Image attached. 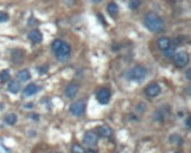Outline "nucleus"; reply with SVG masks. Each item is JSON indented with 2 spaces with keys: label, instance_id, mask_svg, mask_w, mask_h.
Returning <instances> with one entry per match:
<instances>
[{
  "label": "nucleus",
  "instance_id": "6",
  "mask_svg": "<svg viewBox=\"0 0 191 153\" xmlns=\"http://www.w3.org/2000/svg\"><path fill=\"white\" fill-rule=\"evenodd\" d=\"M111 98V92L108 88H101L97 92V99L101 105H107L110 101Z\"/></svg>",
  "mask_w": 191,
  "mask_h": 153
},
{
  "label": "nucleus",
  "instance_id": "17",
  "mask_svg": "<svg viewBox=\"0 0 191 153\" xmlns=\"http://www.w3.org/2000/svg\"><path fill=\"white\" fill-rule=\"evenodd\" d=\"M20 89V86H19V82L16 81V80H12L10 81L8 85V91L11 92V94H17Z\"/></svg>",
  "mask_w": 191,
  "mask_h": 153
},
{
  "label": "nucleus",
  "instance_id": "14",
  "mask_svg": "<svg viewBox=\"0 0 191 153\" xmlns=\"http://www.w3.org/2000/svg\"><path fill=\"white\" fill-rule=\"evenodd\" d=\"M38 91V87H37L35 83H29L28 86H26V88L24 89V95L26 97L34 96Z\"/></svg>",
  "mask_w": 191,
  "mask_h": 153
},
{
  "label": "nucleus",
  "instance_id": "19",
  "mask_svg": "<svg viewBox=\"0 0 191 153\" xmlns=\"http://www.w3.org/2000/svg\"><path fill=\"white\" fill-rule=\"evenodd\" d=\"M10 79V72L8 70H1L0 71V81L1 82H6Z\"/></svg>",
  "mask_w": 191,
  "mask_h": 153
},
{
  "label": "nucleus",
  "instance_id": "11",
  "mask_svg": "<svg viewBox=\"0 0 191 153\" xmlns=\"http://www.w3.org/2000/svg\"><path fill=\"white\" fill-rule=\"evenodd\" d=\"M28 38H29L33 43H35V44H38V43H41L43 41L42 32L38 31V29H34V31H32L31 33L28 34Z\"/></svg>",
  "mask_w": 191,
  "mask_h": 153
},
{
  "label": "nucleus",
  "instance_id": "7",
  "mask_svg": "<svg viewBox=\"0 0 191 153\" xmlns=\"http://www.w3.org/2000/svg\"><path fill=\"white\" fill-rule=\"evenodd\" d=\"M98 135L93 131H88L83 135V143L88 146H96L98 143Z\"/></svg>",
  "mask_w": 191,
  "mask_h": 153
},
{
  "label": "nucleus",
  "instance_id": "5",
  "mask_svg": "<svg viewBox=\"0 0 191 153\" xmlns=\"http://www.w3.org/2000/svg\"><path fill=\"white\" fill-rule=\"evenodd\" d=\"M84 109H86V102H84V100H82V99L76 100V101H74L73 104H71V106H70L71 114H72L73 116H76V117L82 116L84 113Z\"/></svg>",
  "mask_w": 191,
  "mask_h": 153
},
{
  "label": "nucleus",
  "instance_id": "23",
  "mask_svg": "<svg viewBox=\"0 0 191 153\" xmlns=\"http://www.w3.org/2000/svg\"><path fill=\"white\" fill-rule=\"evenodd\" d=\"M174 50H175V46H171V45H170L168 48H166L165 51H163V52H164V55H165V57H173Z\"/></svg>",
  "mask_w": 191,
  "mask_h": 153
},
{
  "label": "nucleus",
  "instance_id": "9",
  "mask_svg": "<svg viewBox=\"0 0 191 153\" xmlns=\"http://www.w3.org/2000/svg\"><path fill=\"white\" fill-rule=\"evenodd\" d=\"M146 95L149 97H151V98H154V97H157L159 95H160L161 92V87L157 83H151V85L146 88L145 90Z\"/></svg>",
  "mask_w": 191,
  "mask_h": 153
},
{
  "label": "nucleus",
  "instance_id": "30",
  "mask_svg": "<svg viewBox=\"0 0 191 153\" xmlns=\"http://www.w3.org/2000/svg\"><path fill=\"white\" fill-rule=\"evenodd\" d=\"M190 72H191L190 69H187V71H185V76H187V79H188V80H190V79H191V74H190Z\"/></svg>",
  "mask_w": 191,
  "mask_h": 153
},
{
  "label": "nucleus",
  "instance_id": "29",
  "mask_svg": "<svg viewBox=\"0 0 191 153\" xmlns=\"http://www.w3.org/2000/svg\"><path fill=\"white\" fill-rule=\"evenodd\" d=\"M47 69H48L47 67H41V68L38 67V72L39 73H45L47 71Z\"/></svg>",
  "mask_w": 191,
  "mask_h": 153
},
{
  "label": "nucleus",
  "instance_id": "31",
  "mask_svg": "<svg viewBox=\"0 0 191 153\" xmlns=\"http://www.w3.org/2000/svg\"><path fill=\"white\" fill-rule=\"evenodd\" d=\"M91 1H92V2H95V3H99V2H101L102 0H91Z\"/></svg>",
  "mask_w": 191,
  "mask_h": 153
},
{
  "label": "nucleus",
  "instance_id": "22",
  "mask_svg": "<svg viewBox=\"0 0 191 153\" xmlns=\"http://www.w3.org/2000/svg\"><path fill=\"white\" fill-rule=\"evenodd\" d=\"M72 153H86V150H84L80 144L76 143V144H73V146H72Z\"/></svg>",
  "mask_w": 191,
  "mask_h": 153
},
{
  "label": "nucleus",
  "instance_id": "4",
  "mask_svg": "<svg viewBox=\"0 0 191 153\" xmlns=\"http://www.w3.org/2000/svg\"><path fill=\"white\" fill-rule=\"evenodd\" d=\"M174 64L177 65L178 68H184L189 63V54L185 51H180L177 54L173 55Z\"/></svg>",
  "mask_w": 191,
  "mask_h": 153
},
{
  "label": "nucleus",
  "instance_id": "18",
  "mask_svg": "<svg viewBox=\"0 0 191 153\" xmlns=\"http://www.w3.org/2000/svg\"><path fill=\"white\" fill-rule=\"evenodd\" d=\"M5 122H6V124H8V125H15L17 122V115L14 113L8 114V115L5 117Z\"/></svg>",
  "mask_w": 191,
  "mask_h": 153
},
{
  "label": "nucleus",
  "instance_id": "1",
  "mask_svg": "<svg viewBox=\"0 0 191 153\" xmlns=\"http://www.w3.org/2000/svg\"><path fill=\"white\" fill-rule=\"evenodd\" d=\"M144 24L147 27V29H149L153 33H161L165 27V24H164V20L162 19V17H160L155 12L146 14L144 17Z\"/></svg>",
  "mask_w": 191,
  "mask_h": 153
},
{
  "label": "nucleus",
  "instance_id": "16",
  "mask_svg": "<svg viewBox=\"0 0 191 153\" xmlns=\"http://www.w3.org/2000/svg\"><path fill=\"white\" fill-rule=\"evenodd\" d=\"M107 10H108V12H109L110 16H112V17H116V16L118 15V12H119V8H118L117 3L114 2V1H111V2L108 3Z\"/></svg>",
  "mask_w": 191,
  "mask_h": 153
},
{
  "label": "nucleus",
  "instance_id": "32",
  "mask_svg": "<svg viewBox=\"0 0 191 153\" xmlns=\"http://www.w3.org/2000/svg\"><path fill=\"white\" fill-rule=\"evenodd\" d=\"M174 153H181V152H174Z\"/></svg>",
  "mask_w": 191,
  "mask_h": 153
},
{
  "label": "nucleus",
  "instance_id": "12",
  "mask_svg": "<svg viewBox=\"0 0 191 153\" xmlns=\"http://www.w3.org/2000/svg\"><path fill=\"white\" fill-rule=\"evenodd\" d=\"M170 45H171V40L169 37L162 36L157 40V47L160 48L161 51H165Z\"/></svg>",
  "mask_w": 191,
  "mask_h": 153
},
{
  "label": "nucleus",
  "instance_id": "15",
  "mask_svg": "<svg viewBox=\"0 0 191 153\" xmlns=\"http://www.w3.org/2000/svg\"><path fill=\"white\" fill-rule=\"evenodd\" d=\"M98 131H99V134L102 137H110L112 134V130L108 125H101L100 127L98 128Z\"/></svg>",
  "mask_w": 191,
  "mask_h": 153
},
{
  "label": "nucleus",
  "instance_id": "3",
  "mask_svg": "<svg viewBox=\"0 0 191 153\" xmlns=\"http://www.w3.org/2000/svg\"><path fill=\"white\" fill-rule=\"evenodd\" d=\"M71 50H72V48H71L70 44L66 42H63L61 47H60L57 51H55V55H56V57H57V60L61 61V62H64V61L69 60V57H70V55H71Z\"/></svg>",
  "mask_w": 191,
  "mask_h": 153
},
{
  "label": "nucleus",
  "instance_id": "21",
  "mask_svg": "<svg viewBox=\"0 0 191 153\" xmlns=\"http://www.w3.org/2000/svg\"><path fill=\"white\" fill-rule=\"evenodd\" d=\"M170 142L171 143H175V144H182L183 143V140L181 136H179L178 134H174L170 137Z\"/></svg>",
  "mask_w": 191,
  "mask_h": 153
},
{
  "label": "nucleus",
  "instance_id": "25",
  "mask_svg": "<svg viewBox=\"0 0 191 153\" xmlns=\"http://www.w3.org/2000/svg\"><path fill=\"white\" fill-rule=\"evenodd\" d=\"M9 19V15L6 12H0V23H5Z\"/></svg>",
  "mask_w": 191,
  "mask_h": 153
},
{
  "label": "nucleus",
  "instance_id": "8",
  "mask_svg": "<svg viewBox=\"0 0 191 153\" xmlns=\"http://www.w3.org/2000/svg\"><path fill=\"white\" fill-rule=\"evenodd\" d=\"M10 57H11V61H12L15 64H19V63L22 62L24 57H25V53H24V51L20 50V48H15V50L11 51Z\"/></svg>",
  "mask_w": 191,
  "mask_h": 153
},
{
  "label": "nucleus",
  "instance_id": "13",
  "mask_svg": "<svg viewBox=\"0 0 191 153\" xmlns=\"http://www.w3.org/2000/svg\"><path fill=\"white\" fill-rule=\"evenodd\" d=\"M17 78L19 81L22 82H25V81H28L31 79V72L27 70V69H22V70H19L17 72Z\"/></svg>",
  "mask_w": 191,
  "mask_h": 153
},
{
  "label": "nucleus",
  "instance_id": "20",
  "mask_svg": "<svg viewBox=\"0 0 191 153\" xmlns=\"http://www.w3.org/2000/svg\"><path fill=\"white\" fill-rule=\"evenodd\" d=\"M140 2H142V0H129V1H128L129 9H132V10L137 9L138 7L140 6Z\"/></svg>",
  "mask_w": 191,
  "mask_h": 153
},
{
  "label": "nucleus",
  "instance_id": "2",
  "mask_svg": "<svg viewBox=\"0 0 191 153\" xmlns=\"http://www.w3.org/2000/svg\"><path fill=\"white\" fill-rule=\"evenodd\" d=\"M127 76H128L129 80H133V81H136V82H140L147 76V70L144 67H142V65H136L132 70L128 71Z\"/></svg>",
  "mask_w": 191,
  "mask_h": 153
},
{
  "label": "nucleus",
  "instance_id": "27",
  "mask_svg": "<svg viewBox=\"0 0 191 153\" xmlns=\"http://www.w3.org/2000/svg\"><path fill=\"white\" fill-rule=\"evenodd\" d=\"M36 24H37V20L35 19L34 17H32L31 19L28 20V25H29V26H34V25H36Z\"/></svg>",
  "mask_w": 191,
  "mask_h": 153
},
{
  "label": "nucleus",
  "instance_id": "10",
  "mask_svg": "<svg viewBox=\"0 0 191 153\" xmlns=\"http://www.w3.org/2000/svg\"><path fill=\"white\" fill-rule=\"evenodd\" d=\"M79 92V86L76 83H70L65 89V97L69 99H72L78 95Z\"/></svg>",
  "mask_w": 191,
  "mask_h": 153
},
{
  "label": "nucleus",
  "instance_id": "28",
  "mask_svg": "<svg viewBox=\"0 0 191 153\" xmlns=\"http://www.w3.org/2000/svg\"><path fill=\"white\" fill-rule=\"evenodd\" d=\"M190 122H191V117L190 116H188L187 117V119H185V126L190 130V127H191V125H190Z\"/></svg>",
  "mask_w": 191,
  "mask_h": 153
},
{
  "label": "nucleus",
  "instance_id": "24",
  "mask_svg": "<svg viewBox=\"0 0 191 153\" xmlns=\"http://www.w3.org/2000/svg\"><path fill=\"white\" fill-rule=\"evenodd\" d=\"M62 43H63V41H61V40H54L53 41V43H52V48H53L54 52L57 51V50L61 47Z\"/></svg>",
  "mask_w": 191,
  "mask_h": 153
},
{
  "label": "nucleus",
  "instance_id": "26",
  "mask_svg": "<svg viewBox=\"0 0 191 153\" xmlns=\"http://www.w3.org/2000/svg\"><path fill=\"white\" fill-rule=\"evenodd\" d=\"M136 108H137V111H142V113H143V111H145V105H144V102H140V104H138V105H137V107H136Z\"/></svg>",
  "mask_w": 191,
  "mask_h": 153
}]
</instances>
